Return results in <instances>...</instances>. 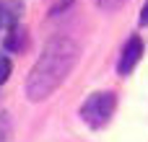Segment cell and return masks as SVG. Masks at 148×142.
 Returning a JSON list of instances; mask_svg holds the SVG:
<instances>
[{"label":"cell","instance_id":"6da1fadb","mask_svg":"<svg viewBox=\"0 0 148 142\" xmlns=\"http://www.w3.org/2000/svg\"><path fill=\"white\" fill-rule=\"evenodd\" d=\"M78 54H81V49H78V44L70 36H52L44 44L39 60L34 62L29 78H26V96H29V101L49 98L65 83L70 70L75 67Z\"/></svg>","mask_w":148,"mask_h":142},{"label":"cell","instance_id":"7a4b0ae2","mask_svg":"<svg viewBox=\"0 0 148 142\" xmlns=\"http://www.w3.org/2000/svg\"><path fill=\"white\" fill-rule=\"evenodd\" d=\"M114 106H117V98L112 91H99V93H91L83 106H81V119L91 127V129H101L109 124L112 114H114Z\"/></svg>","mask_w":148,"mask_h":142},{"label":"cell","instance_id":"3957f363","mask_svg":"<svg viewBox=\"0 0 148 142\" xmlns=\"http://www.w3.org/2000/svg\"><path fill=\"white\" fill-rule=\"evenodd\" d=\"M143 57V39L140 36H130V41L125 44L122 54H120V62H117V72L120 75H130L135 70V65L140 62Z\"/></svg>","mask_w":148,"mask_h":142},{"label":"cell","instance_id":"277c9868","mask_svg":"<svg viewBox=\"0 0 148 142\" xmlns=\"http://www.w3.org/2000/svg\"><path fill=\"white\" fill-rule=\"evenodd\" d=\"M18 10H21V3L16 0H0V28H10L16 21H18Z\"/></svg>","mask_w":148,"mask_h":142},{"label":"cell","instance_id":"5b68a950","mask_svg":"<svg viewBox=\"0 0 148 142\" xmlns=\"http://www.w3.org/2000/svg\"><path fill=\"white\" fill-rule=\"evenodd\" d=\"M5 47L8 49H13V52H21V49H26V28H21V26H10L8 28V39H5Z\"/></svg>","mask_w":148,"mask_h":142},{"label":"cell","instance_id":"8992f818","mask_svg":"<svg viewBox=\"0 0 148 142\" xmlns=\"http://www.w3.org/2000/svg\"><path fill=\"white\" fill-rule=\"evenodd\" d=\"M125 3H127V0H96V5H99L104 13H114V10L122 8Z\"/></svg>","mask_w":148,"mask_h":142},{"label":"cell","instance_id":"52a82bcc","mask_svg":"<svg viewBox=\"0 0 148 142\" xmlns=\"http://www.w3.org/2000/svg\"><path fill=\"white\" fill-rule=\"evenodd\" d=\"M8 75H10V60L5 54H0V85L8 80Z\"/></svg>","mask_w":148,"mask_h":142},{"label":"cell","instance_id":"ba28073f","mask_svg":"<svg viewBox=\"0 0 148 142\" xmlns=\"http://www.w3.org/2000/svg\"><path fill=\"white\" fill-rule=\"evenodd\" d=\"M140 26H148V0L143 5V10H140Z\"/></svg>","mask_w":148,"mask_h":142}]
</instances>
